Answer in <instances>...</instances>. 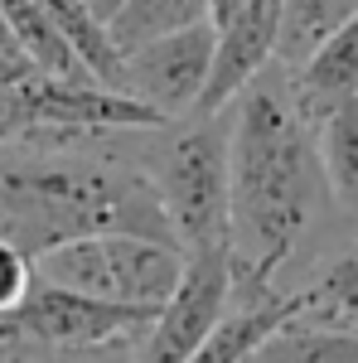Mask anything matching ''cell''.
<instances>
[{"label": "cell", "instance_id": "52a82bcc", "mask_svg": "<svg viewBox=\"0 0 358 363\" xmlns=\"http://www.w3.org/2000/svg\"><path fill=\"white\" fill-rule=\"evenodd\" d=\"M286 87H291V102H296V112L310 131L334 107L354 102L358 97V15L344 29H334L296 73H286Z\"/></svg>", "mask_w": 358, "mask_h": 363}, {"label": "cell", "instance_id": "7a4b0ae2", "mask_svg": "<svg viewBox=\"0 0 358 363\" xmlns=\"http://www.w3.org/2000/svg\"><path fill=\"white\" fill-rule=\"evenodd\" d=\"M136 131H107L73 150H0V238L29 262L73 238H145L179 247L155 189L131 160ZM184 252V247H179Z\"/></svg>", "mask_w": 358, "mask_h": 363}, {"label": "cell", "instance_id": "3957f363", "mask_svg": "<svg viewBox=\"0 0 358 363\" xmlns=\"http://www.w3.org/2000/svg\"><path fill=\"white\" fill-rule=\"evenodd\" d=\"M228 140H233L228 107L213 116H179L131 136V160L155 189L184 257L228 247V184H233Z\"/></svg>", "mask_w": 358, "mask_h": 363}, {"label": "cell", "instance_id": "30bf717a", "mask_svg": "<svg viewBox=\"0 0 358 363\" xmlns=\"http://www.w3.org/2000/svg\"><path fill=\"white\" fill-rule=\"evenodd\" d=\"M296 291H301V315L296 320L358 339V247L330 257L325 267H315V277L301 281Z\"/></svg>", "mask_w": 358, "mask_h": 363}, {"label": "cell", "instance_id": "9c48e42d", "mask_svg": "<svg viewBox=\"0 0 358 363\" xmlns=\"http://www.w3.org/2000/svg\"><path fill=\"white\" fill-rule=\"evenodd\" d=\"M315 150H320V174L334 213L358 228V97L334 107L315 126Z\"/></svg>", "mask_w": 358, "mask_h": 363}, {"label": "cell", "instance_id": "ac0fdd59", "mask_svg": "<svg viewBox=\"0 0 358 363\" xmlns=\"http://www.w3.org/2000/svg\"><path fill=\"white\" fill-rule=\"evenodd\" d=\"M29 78H39L34 73V63L25 58V49L15 44V34H10V25L0 20V83H29Z\"/></svg>", "mask_w": 358, "mask_h": 363}, {"label": "cell", "instance_id": "4fadbf2b", "mask_svg": "<svg viewBox=\"0 0 358 363\" xmlns=\"http://www.w3.org/2000/svg\"><path fill=\"white\" fill-rule=\"evenodd\" d=\"M0 20L10 25L15 44L25 49V58L34 63L39 78H63V83L87 78L83 68H78V58H73V49H68V39L58 34V25L49 20V10L39 0H0Z\"/></svg>", "mask_w": 358, "mask_h": 363}, {"label": "cell", "instance_id": "2e32d148", "mask_svg": "<svg viewBox=\"0 0 358 363\" xmlns=\"http://www.w3.org/2000/svg\"><path fill=\"white\" fill-rule=\"evenodd\" d=\"M0 363H136V339L92 344V349H44L25 339H0Z\"/></svg>", "mask_w": 358, "mask_h": 363}, {"label": "cell", "instance_id": "ba28073f", "mask_svg": "<svg viewBox=\"0 0 358 363\" xmlns=\"http://www.w3.org/2000/svg\"><path fill=\"white\" fill-rule=\"evenodd\" d=\"M107 272H111V296L121 306L160 310L169 301V291L184 277V252L165 247V242H145V238H121L107 233Z\"/></svg>", "mask_w": 358, "mask_h": 363}, {"label": "cell", "instance_id": "5b68a950", "mask_svg": "<svg viewBox=\"0 0 358 363\" xmlns=\"http://www.w3.org/2000/svg\"><path fill=\"white\" fill-rule=\"evenodd\" d=\"M150 320H155V310L87 301V296L34 281L25 301L0 320V339H25V344H44V349H92V344L136 339Z\"/></svg>", "mask_w": 358, "mask_h": 363}, {"label": "cell", "instance_id": "277c9868", "mask_svg": "<svg viewBox=\"0 0 358 363\" xmlns=\"http://www.w3.org/2000/svg\"><path fill=\"white\" fill-rule=\"evenodd\" d=\"M233 306V257L228 247L189 252L184 277L155 310V320L136 335V363H189L203 339L218 330Z\"/></svg>", "mask_w": 358, "mask_h": 363}, {"label": "cell", "instance_id": "9a60e30c", "mask_svg": "<svg viewBox=\"0 0 358 363\" xmlns=\"http://www.w3.org/2000/svg\"><path fill=\"white\" fill-rule=\"evenodd\" d=\"M252 363H358V339L339 335V330L305 325V320H291L257 349Z\"/></svg>", "mask_w": 358, "mask_h": 363}, {"label": "cell", "instance_id": "e0dca14e", "mask_svg": "<svg viewBox=\"0 0 358 363\" xmlns=\"http://www.w3.org/2000/svg\"><path fill=\"white\" fill-rule=\"evenodd\" d=\"M29 286H34V262L0 238V320L20 306V301H25Z\"/></svg>", "mask_w": 358, "mask_h": 363}, {"label": "cell", "instance_id": "d6986e66", "mask_svg": "<svg viewBox=\"0 0 358 363\" xmlns=\"http://www.w3.org/2000/svg\"><path fill=\"white\" fill-rule=\"evenodd\" d=\"M242 5H247V0H208V25H213V29L228 25V20H233Z\"/></svg>", "mask_w": 358, "mask_h": 363}, {"label": "cell", "instance_id": "8fae6325", "mask_svg": "<svg viewBox=\"0 0 358 363\" xmlns=\"http://www.w3.org/2000/svg\"><path fill=\"white\" fill-rule=\"evenodd\" d=\"M39 5L49 10V20H54L58 34L68 39V49H73V58H78V68H83L87 78L111 87V92H121L126 58L111 44L107 25L92 15V5H87V0H39ZM121 97H126V92H121Z\"/></svg>", "mask_w": 358, "mask_h": 363}, {"label": "cell", "instance_id": "7c38bea8", "mask_svg": "<svg viewBox=\"0 0 358 363\" xmlns=\"http://www.w3.org/2000/svg\"><path fill=\"white\" fill-rule=\"evenodd\" d=\"M358 15V0H281V25H276V54L272 63L296 73L334 29H344Z\"/></svg>", "mask_w": 358, "mask_h": 363}, {"label": "cell", "instance_id": "5bb4252c", "mask_svg": "<svg viewBox=\"0 0 358 363\" xmlns=\"http://www.w3.org/2000/svg\"><path fill=\"white\" fill-rule=\"evenodd\" d=\"M194 25H208V0H121L107 20V34L126 58L150 39H165Z\"/></svg>", "mask_w": 358, "mask_h": 363}, {"label": "cell", "instance_id": "8992f818", "mask_svg": "<svg viewBox=\"0 0 358 363\" xmlns=\"http://www.w3.org/2000/svg\"><path fill=\"white\" fill-rule=\"evenodd\" d=\"M208 68H213V25H194L131 49L121 92L140 107H150L160 121H179V116L198 112Z\"/></svg>", "mask_w": 358, "mask_h": 363}, {"label": "cell", "instance_id": "6da1fadb", "mask_svg": "<svg viewBox=\"0 0 358 363\" xmlns=\"http://www.w3.org/2000/svg\"><path fill=\"white\" fill-rule=\"evenodd\" d=\"M228 140V257H233V301H247L281 286L305 238L325 223L330 189L320 174L315 131L301 121L286 68L267 63L233 97Z\"/></svg>", "mask_w": 358, "mask_h": 363}]
</instances>
